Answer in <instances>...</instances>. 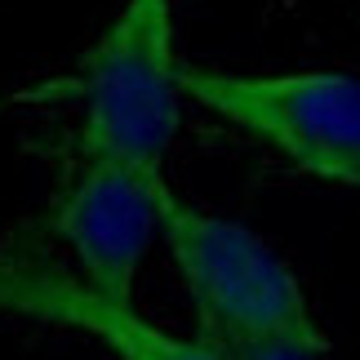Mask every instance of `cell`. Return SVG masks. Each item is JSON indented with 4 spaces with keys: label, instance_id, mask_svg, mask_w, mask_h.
Instances as JSON below:
<instances>
[{
    "label": "cell",
    "instance_id": "obj_3",
    "mask_svg": "<svg viewBox=\"0 0 360 360\" xmlns=\"http://www.w3.org/2000/svg\"><path fill=\"white\" fill-rule=\"evenodd\" d=\"M183 98L236 124L307 178L360 187V76L338 67L307 72H218L178 63Z\"/></svg>",
    "mask_w": 360,
    "mask_h": 360
},
{
    "label": "cell",
    "instance_id": "obj_2",
    "mask_svg": "<svg viewBox=\"0 0 360 360\" xmlns=\"http://www.w3.org/2000/svg\"><path fill=\"white\" fill-rule=\"evenodd\" d=\"M178 63L174 0H124L76 72L80 160L165 169L183 124Z\"/></svg>",
    "mask_w": 360,
    "mask_h": 360
},
{
    "label": "cell",
    "instance_id": "obj_5",
    "mask_svg": "<svg viewBox=\"0 0 360 360\" xmlns=\"http://www.w3.org/2000/svg\"><path fill=\"white\" fill-rule=\"evenodd\" d=\"M0 307L98 338L116 360H231L210 338H178L151 325L134 302H112L72 271L0 254Z\"/></svg>",
    "mask_w": 360,
    "mask_h": 360
},
{
    "label": "cell",
    "instance_id": "obj_6",
    "mask_svg": "<svg viewBox=\"0 0 360 360\" xmlns=\"http://www.w3.org/2000/svg\"><path fill=\"white\" fill-rule=\"evenodd\" d=\"M227 356L231 360H321V352L294 347V342H254V347H236Z\"/></svg>",
    "mask_w": 360,
    "mask_h": 360
},
{
    "label": "cell",
    "instance_id": "obj_4",
    "mask_svg": "<svg viewBox=\"0 0 360 360\" xmlns=\"http://www.w3.org/2000/svg\"><path fill=\"white\" fill-rule=\"evenodd\" d=\"M156 174L120 160H80L76 178L53 200L49 223L72 249L80 281L112 302H134L138 267L156 231V200H151Z\"/></svg>",
    "mask_w": 360,
    "mask_h": 360
},
{
    "label": "cell",
    "instance_id": "obj_1",
    "mask_svg": "<svg viewBox=\"0 0 360 360\" xmlns=\"http://www.w3.org/2000/svg\"><path fill=\"white\" fill-rule=\"evenodd\" d=\"M156 231L169 245V258L196 307L200 338L236 352L254 342H294L307 352H329V338L316 321L298 271L276 249L231 218L205 210L169 178H151Z\"/></svg>",
    "mask_w": 360,
    "mask_h": 360
}]
</instances>
